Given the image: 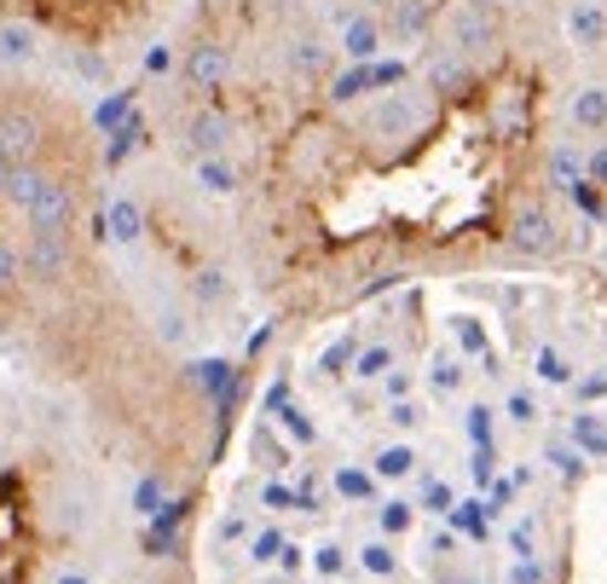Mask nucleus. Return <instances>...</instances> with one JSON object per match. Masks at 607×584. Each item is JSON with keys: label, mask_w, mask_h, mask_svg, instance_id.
<instances>
[{"label": "nucleus", "mask_w": 607, "mask_h": 584, "mask_svg": "<svg viewBox=\"0 0 607 584\" xmlns=\"http://www.w3.org/2000/svg\"><path fill=\"white\" fill-rule=\"evenodd\" d=\"M75 220H82V174H53L41 186V197L23 209L30 238H70Z\"/></svg>", "instance_id": "obj_1"}, {"label": "nucleus", "mask_w": 607, "mask_h": 584, "mask_svg": "<svg viewBox=\"0 0 607 584\" xmlns=\"http://www.w3.org/2000/svg\"><path fill=\"white\" fill-rule=\"evenodd\" d=\"M35 18H46L53 30H70V35H82V41H93L98 30H105V18H111V7L116 0H23Z\"/></svg>", "instance_id": "obj_2"}, {"label": "nucleus", "mask_w": 607, "mask_h": 584, "mask_svg": "<svg viewBox=\"0 0 607 584\" xmlns=\"http://www.w3.org/2000/svg\"><path fill=\"white\" fill-rule=\"evenodd\" d=\"M498 18L486 12V7H480V0H463V7L458 12H451V53H492V46H498Z\"/></svg>", "instance_id": "obj_3"}, {"label": "nucleus", "mask_w": 607, "mask_h": 584, "mask_svg": "<svg viewBox=\"0 0 607 584\" xmlns=\"http://www.w3.org/2000/svg\"><path fill=\"white\" fill-rule=\"evenodd\" d=\"M75 261V232L70 238H23V267L35 284H59Z\"/></svg>", "instance_id": "obj_4"}, {"label": "nucleus", "mask_w": 607, "mask_h": 584, "mask_svg": "<svg viewBox=\"0 0 607 584\" xmlns=\"http://www.w3.org/2000/svg\"><path fill=\"white\" fill-rule=\"evenodd\" d=\"M226 75H232V59H226L220 41H197L191 53H186V82L191 87L214 93V87H226Z\"/></svg>", "instance_id": "obj_5"}, {"label": "nucleus", "mask_w": 607, "mask_h": 584, "mask_svg": "<svg viewBox=\"0 0 607 584\" xmlns=\"http://www.w3.org/2000/svg\"><path fill=\"white\" fill-rule=\"evenodd\" d=\"M550 243H555V226H550V215L538 209V202H526V209L510 215V249H521V255H544Z\"/></svg>", "instance_id": "obj_6"}, {"label": "nucleus", "mask_w": 607, "mask_h": 584, "mask_svg": "<svg viewBox=\"0 0 607 584\" xmlns=\"http://www.w3.org/2000/svg\"><path fill=\"white\" fill-rule=\"evenodd\" d=\"M383 41H388V30H383V23H376L370 12H353V18L342 23V53H347L353 64H376Z\"/></svg>", "instance_id": "obj_7"}, {"label": "nucleus", "mask_w": 607, "mask_h": 584, "mask_svg": "<svg viewBox=\"0 0 607 584\" xmlns=\"http://www.w3.org/2000/svg\"><path fill=\"white\" fill-rule=\"evenodd\" d=\"M226 139H232V122H226L220 111H197V116L186 122V150H191L197 163H202V157H220Z\"/></svg>", "instance_id": "obj_8"}, {"label": "nucleus", "mask_w": 607, "mask_h": 584, "mask_svg": "<svg viewBox=\"0 0 607 584\" xmlns=\"http://www.w3.org/2000/svg\"><path fill=\"white\" fill-rule=\"evenodd\" d=\"M23 278H30V267H23V249H18L12 238H0V324L18 313V301H23Z\"/></svg>", "instance_id": "obj_9"}, {"label": "nucleus", "mask_w": 607, "mask_h": 584, "mask_svg": "<svg viewBox=\"0 0 607 584\" xmlns=\"http://www.w3.org/2000/svg\"><path fill=\"white\" fill-rule=\"evenodd\" d=\"M428 23H435V0H394L388 35L394 41H417V35H428Z\"/></svg>", "instance_id": "obj_10"}, {"label": "nucleus", "mask_w": 607, "mask_h": 584, "mask_svg": "<svg viewBox=\"0 0 607 584\" xmlns=\"http://www.w3.org/2000/svg\"><path fill=\"white\" fill-rule=\"evenodd\" d=\"M567 30L578 46H601L607 41V7L601 0H573L567 7Z\"/></svg>", "instance_id": "obj_11"}, {"label": "nucleus", "mask_w": 607, "mask_h": 584, "mask_svg": "<svg viewBox=\"0 0 607 584\" xmlns=\"http://www.w3.org/2000/svg\"><path fill=\"white\" fill-rule=\"evenodd\" d=\"M370 128H376V134H405V128H417V93L383 98V105L370 111Z\"/></svg>", "instance_id": "obj_12"}, {"label": "nucleus", "mask_w": 607, "mask_h": 584, "mask_svg": "<svg viewBox=\"0 0 607 584\" xmlns=\"http://www.w3.org/2000/svg\"><path fill=\"white\" fill-rule=\"evenodd\" d=\"M469 82H474V70H469V59H463V53H440L435 64H428V87L446 93V98H451V93H463Z\"/></svg>", "instance_id": "obj_13"}, {"label": "nucleus", "mask_w": 607, "mask_h": 584, "mask_svg": "<svg viewBox=\"0 0 607 584\" xmlns=\"http://www.w3.org/2000/svg\"><path fill=\"white\" fill-rule=\"evenodd\" d=\"M573 122L590 134H607V87H578L573 93Z\"/></svg>", "instance_id": "obj_14"}, {"label": "nucleus", "mask_w": 607, "mask_h": 584, "mask_svg": "<svg viewBox=\"0 0 607 584\" xmlns=\"http://www.w3.org/2000/svg\"><path fill=\"white\" fill-rule=\"evenodd\" d=\"M145 134H150V128H145V116H134V122H122V128H116V134L105 139V168H122V163H128L134 150L145 145Z\"/></svg>", "instance_id": "obj_15"}, {"label": "nucleus", "mask_w": 607, "mask_h": 584, "mask_svg": "<svg viewBox=\"0 0 607 584\" xmlns=\"http://www.w3.org/2000/svg\"><path fill=\"white\" fill-rule=\"evenodd\" d=\"M134 87H116V93H105V98H98V111H93V122H98V128H105V134H116L122 128V122H134Z\"/></svg>", "instance_id": "obj_16"}, {"label": "nucleus", "mask_w": 607, "mask_h": 584, "mask_svg": "<svg viewBox=\"0 0 607 584\" xmlns=\"http://www.w3.org/2000/svg\"><path fill=\"white\" fill-rule=\"evenodd\" d=\"M290 64H295L301 75H324V70H331V46H324L318 35H301V41L290 46Z\"/></svg>", "instance_id": "obj_17"}, {"label": "nucleus", "mask_w": 607, "mask_h": 584, "mask_svg": "<svg viewBox=\"0 0 607 584\" xmlns=\"http://www.w3.org/2000/svg\"><path fill=\"white\" fill-rule=\"evenodd\" d=\"M197 186L214 191V197H226V191H238V168L226 163V157H202V163H197Z\"/></svg>", "instance_id": "obj_18"}, {"label": "nucleus", "mask_w": 607, "mask_h": 584, "mask_svg": "<svg viewBox=\"0 0 607 584\" xmlns=\"http://www.w3.org/2000/svg\"><path fill=\"white\" fill-rule=\"evenodd\" d=\"M550 174H555V186H562V191H573L578 180H585V157H578L573 145H555L550 150Z\"/></svg>", "instance_id": "obj_19"}, {"label": "nucleus", "mask_w": 607, "mask_h": 584, "mask_svg": "<svg viewBox=\"0 0 607 584\" xmlns=\"http://www.w3.org/2000/svg\"><path fill=\"white\" fill-rule=\"evenodd\" d=\"M30 53H35L30 23H0V59H30Z\"/></svg>", "instance_id": "obj_20"}, {"label": "nucleus", "mask_w": 607, "mask_h": 584, "mask_svg": "<svg viewBox=\"0 0 607 584\" xmlns=\"http://www.w3.org/2000/svg\"><path fill=\"white\" fill-rule=\"evenodd\" d=\"M105 226H111V238H139V202H128V197H116L111 202V215H105Z\"/></svg>", "instance_id": "obj_21"}, {"label": "nucleus", "mask_w": 607, "mask_h": 584, "mask_svg": "<svg viewBox=\"0 0 607 584\" xmlns=\"http://www.w3.org/2000/svg\"><path fill=\"white\" fill-rule=\"evenodd\" d=\"M585 180H590V186H601V191H607V139H601V145H596V150H590V157H585Z\"/></svg>", "instance_id": "obj_22"}, {"label": "nucleus", "mask_w": 607, "mask_h": 584, "mask_svg": "<svg viewBox=\"0 0 607 584\" xmlns=\"http://www.w3.org/2000/svg\"><path fill=\"white\" fill-rule=\"evenodd\" d=\"M145 70H150V75L174 70V53H168V46H150V53H145Z\"/></svg>", "instance_id": "obj_23"}, {"label": "nucleus", "mask_w": 607, "mask_h": 584, "mask_svg": "<svg viewBox=\"0 0 607 584\" xmlns=\"http://www.w3.org/2000/svg\"><path fill=\"white\" fill-rule=\"evenodd\" d=\"M0 238H7V232H0Z\"/></svg>", "instance_id": "obj_24"}]
</instances>
